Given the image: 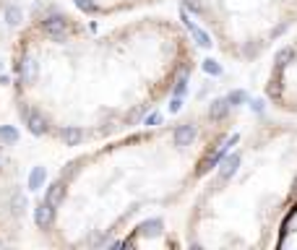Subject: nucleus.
<instances>
[{
  "label": "nucleus",
  "instance_id": "nucleus-1",
  "mask_svg": "<svg viewBox=\"0 0 297 250\" xmlns=\"http://www.w3.org/2000/svg\"><path fill=\"white\" fill-rule=\"evenodd\" d=\"M188 32L138 16L99 29L60 8L34 13L16 34L11 86L26 131L63 146L125 133L167 102L193 71Z\"/></svg>",
  "mask_w": 297,
  "mask_h": 250
},
{
  "label": "nucleus",
  "instance_id": "nucleus-2",
  "mask_svg": "<svg viewBox=\"0 0 297 250\" xmlns=\"http://www.w3.org/2000/svg\"><path fill=\"white\" fill-rule=\"evenodd\" d=\"M235 94L136 133L107 138L73 156L34 209L37 232L52 248L167 245L164 216L188 201L237 131Z\"/></svg>",
  "mask_w": 297,
  "mask_h": 250
},
{
  "label": "nucleus",
  "instance_id": "nucleus-3",
  "mask_svg": "<svg viewBox=\"0 0 297 250\" xmlns=\"http://www.w3.org/2000/svg\"><path fill=\"white\" fill-rule=\"evenodd\" d=\"M297 203V123L263 120L229 138L190 196L183 248L266 250Z\"/></svg>",
  "mask_w": 297,
  "mask_h": 250
},
{
  "label": "nucleus",
  "instance_id": "nucleus-4",
  "mask_svg": "<svg viewBox=\"0 0 297 250\" xmlns=\"http://www.w3.org/2000/svg\"><path fill=\"white\" fill-rule=\"evenodd\" d=\"M162 0H73L81 13L123 16ZM185 13L229 60H258L297 26V0H180Z\"/></svg>",
  "mask_w": 297,
  "mask_h": 250
},
{
  "label": "nucleus",
  "instance_id": "nucleus-5",
  "mask_svg": "<svg viewBox=\"0 0 297 250\" xmlns=\"http://www.w3.org/2000/svg\"><path fill=\"white\" fill-rule=\"evenodd\" d=\"M266 99L276 112L297 120V34L276 52L268 68Z\"/></svg>",
  "mask_w": 297,
  "mask_h": 250
}]
</instances>
